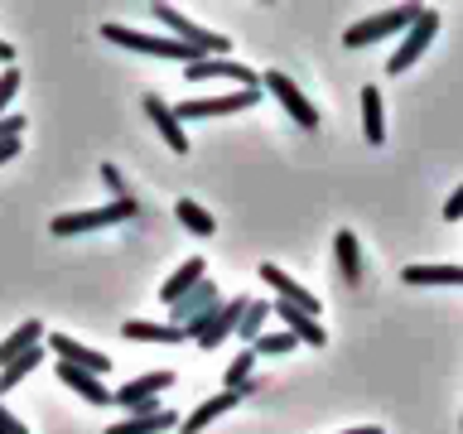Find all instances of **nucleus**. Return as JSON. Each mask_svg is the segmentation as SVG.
I'll list each match as a JSON object with an SVG mask.
<instances>
[{"mask_svg": "<svg viewBox=\"0 0 463 434\" xmlns=\"http://www.w3.org/2000/svg\"><path fill=\"white\" fill-rule=\"evenodd\" d=\"M260 92H270L275 101H280V107L289 111V121L295 126H304V130H318V111L309 107V97L299 92V82L295 78H285V72H260Z\"/></svg>", "mask_w": 463, "mask_h": 434, "instance_id": "6e6552de", "label": "nucleus"}, {"mask_svg": "<svg viewBox=\"0 0 463 434\" xmlns=\"http://www.w3.org/2000/svg\"><path fill=\"white\" fill-rule=\"evenodd\" d=\"M150 14H155L159 24H169V39H179L184 49H194L198 58H227V39L217 34V29H203V24H194L188 14H179L174 5H165V0H155Z\"/></svg>", "mask_w": 463, "mask_h": 434, "instance_id": "f257e3e1", "label": "nucleus"}, {"mask_svg": "<svg viewBox=\"0 0 463 434\" xmlns=\"http://www.w3.org/2000/svg\"><path fill=\"white\" fill-rule=\"evenodd\" d=\"M174 217H179V222L194 231V237H213V231H217L213 212H208V208H198L194 198H179V203H174Z\"/></svg>", "mask_w": 463, "mask_h": 434, "instance_id": "393cba45", "label": "nucleus"}, {"mask_svg": "<svg viewBox=\"0 0 463 434\" xmlns=\"http://www.w3.org/2000/svg\"><path fill=\"white\" fill-rule=\"evenodd\" d=\"M415 20V5H391V10H376L372 20H362V24H353L343 34V49H367V43H382V39H391V34H401L405 24Z\"/></svg>", "mask_w": 463, "mask_h": 434, "instance_id": "423d86ee", "label": "nucleus"}, {"mask_svg": "<svg viewBox=\"0 0 463 434\" xmlns=\"http://www.w3.org/2000/svg\"><path fill=\"white\" fill-rule=\"evenodd\" d=\"M260 280H266L270 289H275V295H280L285 304H295V309H304V314H309V318H318V299L309 295V289H304L299 280H289V275L280 270V266H270V260H266V266H260Z\"/></svg>", "mask_w": 463, "mask_h": 434, "instance_id": "dca6fc26", "label": "nucleus"}, {"mask_svg": "<svg viewBox=\"0 0 463 434\" xmlns=\"http://www.w3.org/2000/svg\"><path fill=\"white\" fill-rule=\"evenodd\" d=\"M0 434H29V429H24V420H14L5 405H0Z\"/></svg>", "mask_w": 463, "mask_h": 434, "instance_id": "72a5a7b5", "label": "nucleus"}, {"mask_svg": "<svg viewBox=\"0 0 463 434\" xmlns=\"http://www.w3.org/2000/svg\"><path fill=\"white\" fill-rule=\"evenodd\" d=\"M165 429H179V415L174 410H159V405H140L136 415L116 420V425H107V434H165Z\"/></svg>", "mask_w": 463, "mask_h": 434, "instance_id": "ddd939ff", "label": "nucleus"}, {"mask_svg": "<svg viewBox=\"0 0 463 434\" xmlns=\"http://www.w3.org/2000/svg\"><path fill=\"white\" fill-rule=\"evenodd\" d=\"M121 338L130 343H184L188 333L174 328V324H150V318H130V324H121Z\"/></svg>", "mask_w": 463, "mask_h": 434, "instance_id": "aec40b11", "label": "nucleus"}, {"mask_svg": "<svg viewBox=\"0 0 463 434\" xmlns=\"http://www.w3.org/2000/svg\"><path fill=\"white\" fill-rule=\"evenodd\" d=\"M251 372H256V353H251V347H246V353H237V357H232V367L222 372V382H227L222 391H237V386H241V382H246V376H251Z\"/></svg>", "mask_w": 463, "mask_h": 434, "instance_id": "c85d7f7f", "label": "nucleus"}, {"mask_svg": "<svg viewBox=\"0 0 463 434\" xmlns=\"http://www.w3.org/2000/svg\"><path fill=\"white\" fill-rule=\"evenodd\" d=\"M101 39L116 43V49H130V53H150V58H169V63H198L194 49H184L179 39H165V34H140V29H126V24H101Z\"/></svg>", "mask_w": 463, "mask_h": 434, "instance_id": "f03ea898", "label": "nucleus"}, {"mask_svg": "<svg viewBox=\"0 0 463 434\" xmlns=\"http://www.w3.org/2000/svg\"><path fill=\"white\" fill-rule=\"evenodd\" d=\"M174 386V372H145V376H136V382H126V386H116V410H130L136 415L140 405H150L159 391H169Z\"/></svg>", "mask_w": 463, "mask_h": 434, "instance_id": "9d476101", "label": "nucleus"}, {"mask_svg": "<svg viewBox=\"0 0 463 434\" xmlns=\"http://www.w3.org/2000/svg\"><path fill=\"white\" fill-rule=\"evenodd\" d=\"M53 376H58V382H63L68 391H78L87 405H111V391L101 386V376L78 372V367H68V362H53Z\"/></svg>", "mask_w": 463, "mask_h": 434, "instance_id": "a211bd4d", "label": "nucleus"}, {"mask_svg": "<svg viewBox=\"0 0 463 434\" xmlns=\"http://www.w3.org/2000/svg\"><path fill=\"white\" fill-rule=\"evenodd\" d=\"M458 217H463V188H454L444 203V222H458Z\"/></svg>", "mask_w": 463, "mask_h": 434, "instance_id": "473e14b6", "label": "nucleus"}, {"mask_svg": "<svg viewBox=\"0 0 463 434\" xmlns=\"http://www.w3.org/2000/svg\"><path fill=\"white\" fill-rule=\"evenodd\" d=\"M270 314H275V318H280V324L289 328V338H295V343H309V347H324V343H328L324 324H318V318H309L304 309H295V304L270 299Z\"/></svg>", "mask_w": 463, "mask_h": 434, "instance_id": "f8f14e48", "label": "nucleus"}, {"mask_svg": "<svg viewBox=\"0 0 463 434\" xmlns=\"http://www.w3.org/2000/svg\"><path fill=\"white\" fill-rule=\"evenodd\" d=\"M241 405V396L237 391H217L213 401H203L198 410H188V415H179V434H198V429H208L217 415H227V410H237Z\"/></svg>", "mask_w": 463, "mask_h": 434, "instance_id": "f3484780", "label": "nucleus"}, {"mask_svg": "<svg viewBox=\"0 0 463 434\" xmlns=\"http://www.w3.org/2000/svg\"><path fill=\"white\" fill-rule=\"evenodd\" d=\"M184 78H188V82L227 78V82H237V87H260V72H251L246 63H232V53H227V58H198V63L184 68Z\"/></svg>", "mask_w": 463, "mask_h": 434, "instance_id": "9b49d317", "label": "nucleus"}, {"mask_svg": "<svg viewBox=\"0 0 463 434\" xmlns=\"http://www.w3.org/2000/svg\"><path fill=\"white\" fill-rule=\"evenodd\" d=\"M24 136V116H0V140H20Z\"/></svg>", "mask_w": 463, "mask_h": 434, "instance_id": "2f4dec72", "label": "nucleus"}, {"mask_svg": "<svg viewBox=\"0 0 463 434\" xmlns=\"http://www.w3.org/2000/svg\"><path fill=\"white\" fill-rule=\"evenodd\" d=\"M14 92H20V68H5V72H0V116H10Z\"/></svg>", "mask_w": 463, "mask_h": 434, "instance_id": "c756f323", "label": "nucleus"}, {"mask_svg": "<svg viewBox=\"0 0 463 434\" xmlns=\"http://www.w3.org/2000/svg\"><path fill=\"white\" fill-rule=\"evenodd\" d=\"M0 63H14V43H5V39H0Z\"/></svg>", "mask_w": 463, "mask_h": 434, "instance_id": "c9c22d12", "label": "nucleus"}, {"mask_svg": "<svg viewBox=\"0 0 463 434\" xmlns=\"http://www.w3.org/2000/svg\"><path fill=\"white\" fill-rule=\"evenodd\" d=\"M217 304H222V289H217V285L208 280V275H203V280H198L194 289H188V295H179V299L169 304V324H174V328H184L188 338H198L203 324L213 318Z\"/></svg>", "mask_w": 463, "mask_h": 434, "instance_id": "7ed1b4c3", "label": "nucleus"}, {"mask_svg": "<svg viewBox=\"0 0 463 434\" xmlns=\"http://www.w3.org/2000/svg\"><path fill=\"white\" fill-rule=\"evenodd\" d=\"M266 318H270V304L266 299H246V309L237 318V338L241 343H256L260 333H266Z\"/></svg>", "mask_w": 463, "mask_h": 434, "instance_id": "a878e982", "label": "nucleus"}, {"mask_svg": "<svg viewBox=\"0 0 463 434\" xmlns=\"http://www.w3.org/2000/svg\"><path fill=\"white\" fill-rule=\"evenodd\" d=\"M362 130H367V145H386V116H382V87H362Z\"/></svg>", "mask_w": 463, "mask_h": 434, "instance_id": "412c9836", "label": "nucleus"}, {"mask_svg": "<svg viewBox=\"0 0 463 434\" xmlns=\"http://www.w3.org/2000/svg\"><path fill=\"white\" fill-rule=\"evenodd\" d=\"M241 309H246V295H232V299H222V304L213 309V318L203 324V333H198L194 343L203 347V353H213V347H222V343L232 338V333H237V318H241Z\"/></svg>", "mask_w": 463, "mask_h": 434, "instance_id": "1a4fd4ad", "label": "nucleus"}, {"mask_svg": "<svg viewBox=\"0 0 463 434\" xmlns=\"http://www.w3.org/2000/svg\"><path fill=\"white\" fill-rule=\"evenodd\" d=\"M260 97H266L260 87H237V92H227V97H194V101H179V107H174V116H179V126H188V121H208V116L246 111V107H256Z\"/></svg>", "mask_w": 463, "mask_h": 434, "instance_id": "39448f33", "label": "nucleus"}, {"mask_svg": "<svg viewBox=\"0 0 463 434\" xmlns=\"http://www.w3.org/2000/svg\"><path fill=\"white\" fill-rule=\"evenodd\" d=\"M145 116L155 121V130L165 136V145H169L174 155H188V130L179 126V116H174V107H169V101L159 97V92L145 97Z\"/></svg>", "mask_w": 463, "mask_h": 434, "instance_id": "4468645a", "label": "nucleus"}, {"mask_svg": "<svg viewBox=\"0 0 463 434\" xmlns=\"http://www.w3.org/2000/svg\"><path fill=\"white\" fill-rule=\"evenodd\" d=\"M401 280L405 285H463V270L458 266H405L401 270Z\"/></svg>", "mask_w": 463, "mask_h": 434, "instance_id": "b1692460", "label": "nucleus"}, {"mask_svg": "<svg viewBox=\"0 0 463 434\" xmlns=\"http://www.w3.org/2000/svg\"><path fill=\"white\" fill-rule=\"evenodd\" d=\"M347 434H382L376 425H357V429H347Z\"/></svg>", "mask_w": 463, "mask_h": 434, "instance_id": "e433bc0d", "label": "nucleus"}, {"mask_svg": "<svg viewBox=\"0 0 463 434\" xmlns=\"http://www.w3.org/2000/svg\"><path fill=\"white\" fill-rule=\"evenodd\" d=\"M295 338H289V333H260V338L251 343V353L256 357H285V353H295Z\"/></svg>", "mask_w": 463, "mask_h": 434, "instance_id": "cd10ccee", "label": "nucleus"}, {"mask_svg": "<svg viewBox=\"0 0 463 434\" xmlns=\"http://www.w3.org/2000/svg\"><path fill=\"white\" fill-rule=\"evenodd\" d=\"M434 34H439V10H420V5H415V20L405 24L401 49L386 58V72H405V68H411L420 53L430 49V39H434Z\"/></svg>", "mask_w": 463, "mask_h": 434, "instance_id": "0eeeda50", "label": "nucleus"}, {"mask_svg": "<svg viewBox=\"0 0 463 434\" xmlns=\"http://www.w3.org/2000/svg\"><path fill=\"white\" fill-rule=\"evenodd\" d=\"M49 347H53V357H58V362H68V367H78V372H92V376L111 372V362L101 357V353H92V347H82L78 338H72V333H53Z\"/></svg>", "mask_w": 463, "mask_h": 434, "instance_id": "2eb2a0df", "label": "nucleus"}, {"mask_svg": "<svg viewBox=\"0 0 463 434\" xmlns=\"http://www.w3.org/2000/svg\"><path fill=\"white\" fill-rule=\"evenodd\" d=\"M39 362H43V347H34V353H24V357H14L10 367H0V396H5V391H14V386H20L24 376H29V372L39 367Z\"/></svg>", "mask_w": 463, "mask_h": 434, "instance_id": "bb28decb", "label": "nucleus"}, {"mask_svg": "<svg viewBox=\"0 0 463 434\" xmlns=\"http://www.w3.org/2000/svg\"><path fill=\"white\" fill-rule=\"evenodd\" d=\"M203 275H208V270H203V256H194V260H184V266L174 270V275H169L165 285H159V299H165V304H174V299H179V295H188V289H194V285L203 280Z\"/></svg>", "mask_w": 463, "mask_h": 434, "instance_id": "4be33fe9", "label": "nucleus"}, {"mask_svg": "<svg viewBox=\"0 0 463 434\" xmlns=\"http://www.w3.org/2000/svg\"><path fill=\"white\" fill-rule=\"evenodd\" d=\"M101 184L111 188V198H130L126 193V179H121V169H116V165H101Z\"/></svg>", "mask_w": 463, "mask_h": 434, "instance_id": "7c9ffc66", "label": "nucleus"}, {"mask_svg": "<svg viewBox=\"0 0 463 434\" xmlns=\"http://www.w3.org/2000/svg\"><path fill=\"white\" fill-rule=\"evenodd\" d=\"M140 208L136 198H111L101 208H87V212H68V217H53L49 231L53 237H78V231H97V227H116V222H130Z\"/></svg>", "mask_w": 463, "mask_h": 434, "instance_id": "20e7f679", "label": "nucleus"}, {"mask_svg": "<svg viewBox=\"0 0 463 434\" xmlns=\"http://www.w3.org/2000/svg\"><path fill=\"white\" fill-rule=\"evenodd\" d=\"M34 347H43V324H39V318H29V324H20L10 333V338H0V367H10L14 357L34 353Z\"/></svg>", "mask_w": 463, "mask_h": 434, "instance_id": "6ab92c4d", "label": "nucleus"}, {"mask_svg": "<svg viewBox=\"0 0 463 434\" xmlns=\"http://www.w3.org/2000/svg\"><path fill=\"white\" fill-rule=\"evenodd\" d=\"M333 256H338V270H343V280L347 285H362V251H357V237L353 231H338V237H333Z\"/></svg>", "mask_w": 463, "mask_h": 434, "instance_id": "5701e85b", "label": "nucleus"}, {"mask_svg": "<svg viewBox=\"0 0 463 434\" xmlns=\"http://www.w3.org/2000/svg\"><path fill=\"white\" fill-rule=\"evenodd\" d=\"M14 155H20V140H0V165H10Z\"/></svg>", "mask_w": 463, "mask_h": 434, "instance_id": "f704fd0d", "label": "nucleus"}]
</instances>
